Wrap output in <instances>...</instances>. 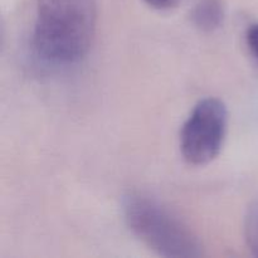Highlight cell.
Segmentation results:
<instances>
[{
	"instance_id": "cell-1",
	"label": "cell",
	"mask_w": 258,
	"mask_h": 258,
	"mask_svg": "<svg viewBox=\"0 0 258 258\" xmlns=\"http://www.w3.org/2000/svg\"><path fill=\"white\" fill-rule=\"evenodd\" d=\"M97 18L98 0H38L33 49L50 64H76L92 47Z\"/></svg>"
},
{
	"instance_id": "cell-2",
	"label": "cell",
	"mask_w": 258,
	"mask_h": 258,
	"mask_svg": "<svg viewBox=\"0 0 258 258\" xmlns=\"http://www.w3.org/2000/svg\"><path fill=\"white\" fill-rule=\"evenodd\" d=\"M121 209L126 226L134 236L159 256H203V246L196 232L158 199L140 191H128L122 197Z\"/></svg>"
},
{
	"instance_id": "cell-3",
	"label": "cell",
	"mask_w": 258,
	"mask_h": 258,
	"mask_svg": "<svg viewBox=\"0 0 258 258\" xmlns=\"http://www.w3.org/2000/svg\"><path fill=\"white\" fill-rule=\"evenodd\" d=\"M228 130V110L222 100L207 97L199 101L181 126L180 151L194 166L212 163L221 153Z\"/></svg>"
},
{
	"instance_id": "cell-4",
	"label": "cell",
	"mask_w": 258,
	"mask_h": 258,
	"mask_svg": "<svg viewBox=\"0 0 258 258\" xmlns=\"http://www.w3.org/2000/svg\"><path fill=\"white\" fill-rule=\"evenodd\" d=\"M189 17L194 27L201 32H214L224 22L226 3L224 0H196Z\"/></svg>"
},
{
	"instance_id": "cell-5",
	"label": "cell",
	"mask_w": 258,
	"mask_h": 258,
	"mask_svg": "<svg viewBox=\"0 0 258 258\" xmlns=\"http://www.w3.org/2000/svg\"><path fill=\"white\" fill-rule=\"evenodd\" d=\"M243 232L249 252L258 257V199L252 202L244 214Z\"/></svg>"
},
{
	"instance_id": "cell-6",
	"label": "cell",
	"mask_w": 258,
	"mask_h": 258,
	"mask_svg": "<svg viewBox=\"0 0 258 258\" xmlns=\"http://www.w3.org/2000/svg\"><path fill=\"white\" fill-rule=\"evenodd\" d=\"M246 44L249 53L258 63V23L251 25L246 33Z\"/></svg>"
},
{
	"instance_id": "cell-7",
	"label": "cell",
	"mask_w": 258,
	"mask_h": 258,
	"mask_svg": "<svg viewBox=\"0 0 258 258\" xmlns=\"http://www.w3.org/2000/svg\"><path fill=\"white\" fill-rule=\"evenodd\" d=\"M150 8L156 10H171L180 4L181 0H144Z\"/></svg>"
}]
</instances>
